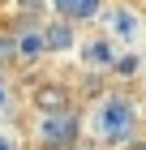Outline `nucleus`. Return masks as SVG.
I'll use <instances>...</instances> for the list:
<instances>
[{"label": "nucleus", "instance_id": "obj_10", "mask_svg": "<svg viewBox=\"0 0 146 150\" xmlns=\"http://www.w3.org/2000/svg\"><path fill=\"white\" fill-rule=\"evenodd\" d=\"M120 77H133V73H142V56H133V52H125V56H116V64H112Z\"/></svg>", "mask_w": 146, "mask_h": 150}, {"label": "nucleus", "instance_id": "obj_9", "mask_svg": "<svg viewBox=\"0 0 146 150\" xmlns=\"http://www.w3.org/2000/svg\"><path fill=\"white\" fill-rule=\"evenodd\" d=\"M13 60H17V35L0 30V69H4V64H13Z\"/></svg>", "mask_w": 146, "mask_h": 150}, {"label": "nucleus", "instance_id": "obj_1", "mask_svg": "<svg viewBox=\"0 0 146 150\" xmlns=\"http://www.w3.org/2000/svg\"><path fill=\"white\" fill-rule=\"evenodd\" d=\"M133 120H137V112H133V103L125 94H108L99 103V133L103 137H112V142L129 137L133 133Z\"/></svg>", "mask_w": 146, "mask_h": 150}, {"label": "nucleus", "instance_id": "obj_2", "mask_svg": "<svg viewBox=\"0 0 146 150\" xmlns=\"http://www.w3.org/2000/svg\"><path fill=\"white\" fill-rule=\"evenodd\" d=\"M78 137H82V120L73 112L43 116V120H39V142H43V150H73Z\"/></svg>", "mask_w": 146, "mask_h": 150}, {"label": "nucleus", "instance_id": "obj_6", "mask_svg": "<svg viewBox=\"0 0 146 150\" xmlns=\"http://www.w3.org/2000/svg\"><path fill=\"white\" fill-rule=\"evenodd\" d=\"M47 47H43V26H26L22 35H17V56L34 60V56H43Z\"/></svg>", "mask_w": 146, "mask_h": 150}, {"label": "nucleus", "instance_id": "obj_7", "mask_svg": "<svg viewBox=\"0 0 146 150\" xmlns=\"http://www.w3.org/2000/svg\"><path fill=\"white\" fill-rule=\"evenodd\" d=\"M137 30H142V17H137L133 9H116V13H112V35H120V39H133Z\"/></svg>", "mask_w": 146, "mask_h": 150}, {"label": "nucleus", "instance_id": "obj_5", "mask_svg": "<svg viewBox=\"0 0 146 150\" xmlns=\"http://www.w3.org/2000/svg\"><path fill=\"white\" fill-rule=\"evenodd\" d=\"M73 43H78V35H73V26H69V22L56 17L52 26H43V47H47V52H69Z\"/></svg>", "mask_w": 146, "mask_h": 150}, {"label": "nucleus", "instance_id": "obj_8", "mask_svg": "<svg viewBox=\"0 0 146 150\" xmlns=\"http://www.w3.org/2000/svg\"><path fill=\"white\" fill-rule=\"evenodd\" d=\"M86 60H90V64H116L112 43H108V39H95V43H86Z\"/></svg>", "mask_w": 146, "mask_h": 150}, {"label": "nucleus", "instance_id": "obj_4", "mask_svg": "<svg viewBox=\"0 0 146 150\" xmlns=\"http://www.w3.org/2000/svg\"><path fill=\"white\" fill-rule=\"evenodd\" d=\"M99 13H103L99 0H60V4H56V17L69 22V26H73V22H95Z\"/></svg>", "mask_w": 146, "mask_h": 150}, {"label": "nucleus", "instance_id": "obj_3", "mask_svg": "<svg viewBox=\"0 0 146 150\" xmlns=\"http://www.w3.org/2000/svg\"><path fill=\"white\" fill-rule=\"evenodd\" d=\"M34 107L43 116H60V112H73L69 107V90L65 86H56V81H43L39 90H34Z\"/></svg>", "mask_w": 146, "mask_h": 150}, {"label": "nucleus", "instance_id": "obj_11", "mask_svg": "<svg viewBox=\"0 0 146 150\" xmlns=\"http://www.w3.org/2000/svg\"><path fill=\"white\" fill-rule=\"evenodd\" d=\"M4 103H9V90H4V81H0V107H4Z\"/></svg>", "mask_w": 146, "mask_h": 150}, {"label": "nucleus", "instance_id": "obj_12", "mask_svg": "<svg viewBox=\"0 0 146 150\" xmlns=\"http://www.w3.org/2000/svg\"><path fill=\"white\" fill-rule=\"evenodd\" d=\"M0 150H9V142H0Z\"/></svg>", "mask_w": 146, "mask_h": 150}, {"label": "nucleus", "instance_id": "obj_13", "mask_svg": "<svg viewBox=\"0 0 146 150\" xmlns=\"http://www.w3.org/2000/svg\"><path fill=\"white\" fill-rule=\"evenodd\" d=\"M142 64H146V60H142Z\"/></svg>", "mask_w": 146, "mask_h": 150}]
</instances>
